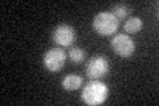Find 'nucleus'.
I'll use <instances>...</instances> for the list:
<instances>
[{
	"instance_id": "nucleus-1",
	"label": "nucleus",
	"mask_w": 159,
	"mask_h": 106,
	"mask_svg": "<svg viewBox=\"0 0 159 106\" xmlns=\"http://www.w3.org/2000/svg\"><path fill=\"white\" fill-rule=\"evenodd\" d=\"M107 95H109V89L106 85L98 81V80H93V81H89L84 86L81 93V99L86 105L97 106L105 102Z\"/></svg>"
},
{
	"instance_id": "nucleus-2",
	"label": "nucleus",
	"mask_w": 159,
	"mask_h": 106,
	"mask_svg": "<svg viewBox=\"0 0 159 106\" xmlns=\"http://www.w3.org/2000/svg\"><path fill=\"white\" fill-rule=\"evenodd\" d=\"M119 21L110 12H99L93 19V28L101 36H110L117 32Z\"/></svg>"
},
{
	"instance_id": "nucleus-3",
	"label": "nucleus",
	"mask_w": 159,
	"mask_h": 106,
	"mask_svg": "<svg viewBox=\"0 0 159 106\" xmlns=\"http://www.w3.org/2000/svg\"><path fill=\"white\" fill-rule=\"evenodd\" d=\"M110 45H111L113 52L117 56L123 58L133 56V53L135 52V43H134V40L129 35H125V33L116 35L111 39Z\"/></svg>"
},
{
	"instance_id": "nucleus-4",
	"label": "nucleus",
	"mask_w": 159,
	"mask_h": 106,
	"mask_svg": "<svg viewBox=\"0 0 159 106\" xmlns=\"http://www.w3.org/2000/svg\"><path fill=\"white\" fill-rule=\"evenodd\" d=\"M66 61V53L61 48H51L44 54L43 62L49 72H58L64 68Z\"/></svg>"
},
{
	"instance_id": "nucleus-5",
	"label": "nucleus",
	"mask_w": 159,
	"mask_h": 106,
	"mask_svg": "<svg viewBox=\"0 0 159 106\" xmlns=\"http://www.w3.org/2000/svg\"><path fill=\"white\" fill-rule=\"evenodd\" d=\"M110 70V64L103 56H94L86 64V76L90 80L103 78Z\"/></svg>"
},
{
	"instance_id": "nucleus-6",
	"label": "nucleus",
	"mask_w": 159,
	"mask_h": 106,
	"mask_svg": "<svg viewBox=\"0 0 159 106\" xmlns=\"http://www.w3.org/2000/svg\"><path fill=\"white\" fill-rule=\"evenodd\" d=\"M53 41L60 47H70L76 41V31L69 24H60L53 31Z\"/></svg>"
},
{
	"instance_id": "nucleus-7",
	"label": "nucleus",
	"mask_w": 159,
	"mask_h": 106,
	"mask_svg": "<svg viewBox=\"0 0 159 106\" xmlns=\"http://www.w3.org/2000/svg\"><path fill=\"white\" fill-rule=\"evenodd\" d=\"M62 88L66 90V92H74V90H78L82 86V78L80 77L78 74H68L62 78Z\"/></svg>"
},
{
	"instance_id": "nucleus-8",
	"label": "nucleus",
	"mask_w": 159,
	"mask_h": 106,
	"mask_svg": "<svg viewBox=\"0 0 159 106\" xmlns=\"http://www.w3.org/2000/svg\"><path fill=\"white\" fill-rule=\"evenodd\" d=\"M143 28V21L141 17H137V16H133V17H129L125 24H123V29L125 32L127 33H138L141 29Z\"/></svg>"
},
{
	"instance_id": "nucleus-9",
	"label": "nucleus",
	"mask_w": 159,
	"mask_h": 106,
	"mask_svg": "<svg viewBox=\"0 0 159 106\" xmlns=\"http://www.w3.org/2000/svg\"><path fill=\"white\" fill-rule=\"evenodd\" d=\"M110 13L119 21V20H123V19L127 17V15H129V8H127L126 4L118 3V4H114V6L111 7Z\"/></svg>"
},
{
	"instance_id": "nucleus-10",
	"label": "nucleus",
	"mask_w": 159,
	"mask_h": 106,
	"mask_svg": "<svg viewBox=\"0 0 159 106\" xmlns=\"http://www.w3.org/2000/svg\"><path fill=\"white\" fill-rule=\"evenodd\" d=\"M69 60L73 64H81L84 60H85V50L80 47H74L69 50Z\"/></svg>"
}]
</instances>
